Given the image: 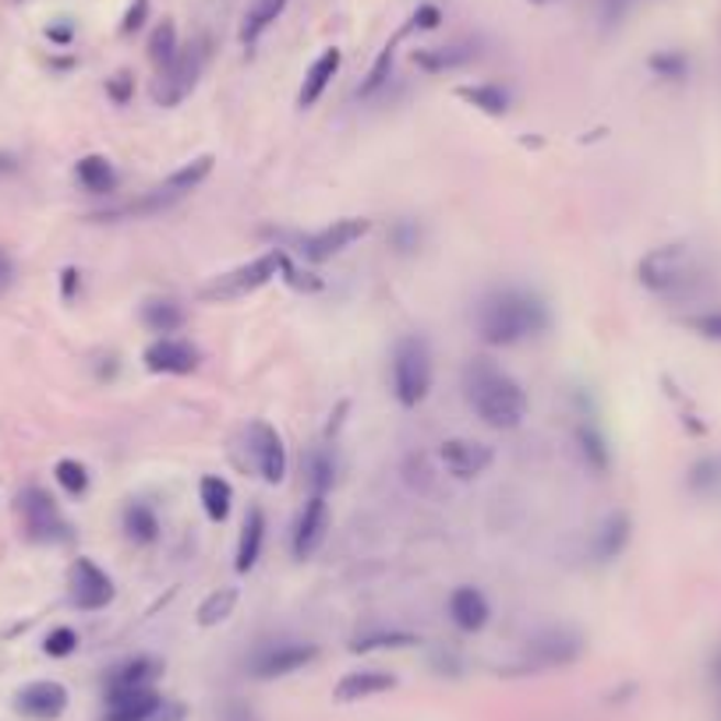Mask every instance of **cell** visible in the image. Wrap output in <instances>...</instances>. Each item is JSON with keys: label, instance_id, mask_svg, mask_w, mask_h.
Segmentation results:
<instances>
[{"label": "cell", "instance_id": "1", "mask_svg": "<svg viewBox=\"0 0 721 721\" xmlns=\"http://www.w3.org/2000/svg\"><path fill=\"white\" fill-rule=\"evenodd\" d=\"M544 329H549V308H544V301L527 291H517V286L495 291L477 304V333L492 347L523 343Z\"/></svg>", "mask_w": 721, "mask_h": 721}, {"label": "cell", "instance_id": "2", "mask_svg": "<svg viewBox=\"0 0 721 721\" xmlns=\"http://www.w3.org/2000/svg\"><path fill=\"white\" fill-rule=\"evenodd\" d=\"M636 277L654 297L679 301V304L703 297L711 283L708 269L700 266V259L686 245H662L647 251L636 266Z\"/></svg>", "mask_w": 721, "mask_h": 721}, {"label": "cell", "instance_id": "3", "mask_svg": "<svg viewBox=\"0 0 721 721\" xmlns=\"http://www.w3.org/2000/svg\"><path fill=\"white\" fill-rule=\"evenodd\" d=\"M463 390H467L474 414L488 428H517L527 418L523 386L488 361H474L463 372Z\"/></svg>", "mask_w": 721, "mask_h": 721}, {"label": "cell", "instance_id": "4", "mask_svg": "<svg viewBox=\"0 0 721 721\" xmlns=\"http://www.w3.org/2000/svg\"><path fill=\"white\" fill-rule=\"evenodd\" d=\"M210 57H213V43L210 36H195L188 46H181L178 57H173L164 71L156 75V86H153V100L159 106H178L184 103L191 89L199 86V78L210 68Z\"/></svg>", "mask_w": 721, "mask_h": 721}, {"label": "cell", "instance_id": "5", "mask_svg": "<svg viewBox=\"0 0 721 721\" xmlns=\"http://www.w3.org/2000/svg\"><path fill=\"white\" fill-rule=\"evenodd\" d=\"M431 390V350L421 336H404L393 350V393L404 407H418Z\"/></svg>", "mask_w": 721, "mask_h": 721}, {"label": "cell", "instance_id": "6", "mask_svg": "<svg viewBox=\"0 0 721 721\" xmlns=\"http://www.w3.org/2000/svg\"><path fill=\"white\" fill-rule=\"evenodd\" d=\"M283 251H266L259 259H251L245 266H237L230 272H219L213 277V283L205 286L202 297L205 301H237V297H248L255 291H262L266 283H272L283 272Z\"/></svg>", "mask_w": 721, "mask_h": 721}, {"label": "cell", "instance_id": "7", "mask_svg": "<svg viewBox=\"0 0 721 721\" xmlns=\"http://www.w3.org/2000/svg\"><path fill=\"white\" fill-rule=\"evenodd\" d=\"M19 517L25 523V534L32 541H43V544H57V541H68L71 538V527L68 520L60 517L57 503L50 499V492H43L36 485H29L19 495Z\"/></svg>", "mask_w": 721, "mask_h": 721}, {"label": "cell", "instance_id": "8", "mask_svg": "<svg viewBox=\"0 0 721 721\" xmlns=\"http://www.w3.org/2000/svg\"><path fill=\"white\" fill-rule=\"evenodd\" d=\"M368 230H372V219L364 216H347V219H333L329 227H323L318 234H308L301 240V255L308 262H326L333 255L347 251L354 240H361Z\"/></svg>", "mask_w": 721, "mask_h": 721}, {"label": "cell", "instance_id": "9", "mask_svg": "<svg viewBox=\"0 0 721 721\" xmlns=\"http://www.w3.org/2000/svg\"><path fill=\"white\" fill-rule=\"evenodd\" d=\"M315 647L312 644H297V640H277V644H266L251 654V676L255 679H280L291 676V672L304 668L308 662H315Z\"/></svg>", "mask_w": 721, "mask_h": 721}, {"label": "cell", "instance_id": "10", "mask_svg": "<svg viewBox=\"0 0 721 721\" xmlns=\"http://www.w3.org/2000/svg\"><path fill=\"white\" fill-rule=\"evenodd\" d=\"M248 457H251L255 471H259L262 481L280 485L283 474H286V450H283V439H280L277 428L266 425V421H255L248 428Z\"/></svg>", "mask_w": 721, "mask_h": 721}, {"label": "cell", "instance_id": "11", "mask_svg": "<svg viewBox=\"0 0 721 721\" xmlns=\"http://www.w3.org/2000/svg\"><path fill=\"white\" fill-rule=\"evenodd\" d=\"M584 651V636L573 633L566 627H552V630H541L538 636L527 640V658L541 668H555V665H570L581 658Z\"/></svg>", "mask_w": 721, "mask_h": 721}, {"label": "cell", "instance_id": "12", "mask_svg": "<svg viewBox=\"0 0 721 721\" xmlns=\"http://www.w3.org/2000/svg\"><path fill=\"white\" fill-rule=\"evenodd\" d=\"M142 361L156 375H191L199 368L202 354L195 343L178 340V336H159L153 347H146Z\"/></svg>", "mask_w": 721, "mask_h": 721}, {"label": "cell", "instance_id": "13", "mask_svg": "<svg viewBox=\"0 0 721 721\" xmlns=\"http://www.w3.org/2000/svg\"><path fill=\"white\" fill-rule=\"evenodd\" d=\"M14 711L32 718V721H57L64 711H68V690L54 679L43 683H29L14 697Z\"/></svg>", "mask_w": 721, "mask_h": 721}, {"label": "cell", "instance_id": "14", "mask_svg": "<svg viewBox=\"0 0 721 721\" xmlns=\"http://www.w3.org/2000/svg\"><path fill=\"white\" fill-rule=\"evenodd\" d=\"M71 601L86 612H95V608H106L114 601V581L92 563V559H78L71 566Z\"/></svg>", "mask_w": 721, "mask_h": 721}, {"label": "cell", "instance_id": "15", "mask_svg": "<svg viewBox=\"0 0 721 721\" xmlns=\"http://www.w3.org/2000/svg\"><path fill=\"white\" fill-rule=\"evenodd\" d=\"M326 531H329V503H326V495H312V499L304 503L297 527H294V555L312 559L323 549Z\"/></svg>", "mask_w": 721, "mask_h": 721}, {"label": "cell", "instance_id": "16", "mask_svg": "<svg viewBox=\"0 0 721 721\" xmlns=\"http://www.w3.org/2000/svg\"><path fill=\"white\" fill-rule=\"evenodd\" d=\"M477 43L471 40H460V43H446V46H421V50H414L410 60L418 64L421 71L428 75H446V71H460L467 68V64L477 60Z\"/></svg>", "mask_w": 721, "mask_h": 721}, {"label": "cell", "instance_id": "17", "mask_svg": "<svg viewBox=\"0 0 721 721\" xmlns=\"http://www.w3.org/2000/svg\"><path fill=\"white\" fill-rule=\"evenodd\" d=\"M442 463H446V471H450L453 477H477V474H485L488 467H492V450L485 442H474V439H450V442H442Z\"/></svg>", "mask_w": 721, "mask_h": 721}, {"label": "cell", "instance_id": "18", "mask_svg": "<svg viewBox=\"0 0 721 721\" xmlns=\"http://www.w3.org/2000/svg\"><path fill=\"white\" fill-rule=\"evenodd\" d=\"M159 676V662L153 658H132L121 668H114V676L106 683V697H124V694H146L153 690V683Z\"/></svg>", "mask_w": 721, "mask_h": 721}, {"label": "cell", "instance_id": "19", "mask_svg": "<svg viewBox=\"0 0 721 721\" xmlns=\"http://www.w3.org/2000/svg\"><path fill=\"white\" fill-rule=\"evenodd\" d=\"M340 64H343V54L336 50V46H329V50L318 54V60L308 68V75H304V86H301L297 103L301 106H315L318 100H323V92L329 89L336 71H340Z\"/></svg>", "mask_w": 721, "mask_h": 721}, {"label": "cell", "instance_id": "20", "mask_svg": "<svg viewBox=\"0 0 721 721\" xmlns=\"http://www.w3.org/2000/svg\"><path fill=\"white\" fill-rule=\"evenodd\" d=\"M450 616L460 630L474 633L488 622V601L477 587H457L450 595Z\"/></svg>", "mask_w": 721, "mask_h": 721}, {"label": "cell", "instance_id": "21", "mask_svg": "<svg viewBox=\"0 0 721 721\" xmlns=\"http://www.w3.org/2000/svg\"><path fill=\"white\" fill-rule=\"evenodd\" d=\"M396 679L390 676V672H379V668H368V672H350V676L340 679V686H336V700H364V697H375V694H386L393 690Z\"/></svg>", "mask_w": 721, "mask_h": 721}, {"label": "cell", "instance_id": "22", "mask_svg": "<svg viewBox=\"0 0 721 721\" xmlns=\"http://www.w3.org/2000/svg\"><path fill=\"white\" fill-rule=\"evenodd\" d=\"M164 708L153 690L146 694H124V697H110V708L103 714V721H153Z\"/></svg>", "mask_w": 721, "mask_h": 721}, {"label": "cell", "instance_id": "23", "mask_svg": "<svg viewBox=\"0 0 721 721\" xmlns=\"http://www.w3.org/2000/svg\"><path fill=\"white\" fill-rule=\"evenodd\" d=\"M262 541H266V517L262 509H248L245 527H240V541H237V573L255 570L262 555Z\"/></svg>", "mask_w": 721, "mask_h": 721}, {"label": "cell", "instance_id": "24", "mask_svg": "<svg viewBox=\"0 0 721 721\" xmlns=\"http://www.w3.org/2000/svg\"><path fill=\"white\" fill-rule=\"evenodd\" d=\"M75 178H78V184H82L86 191H92V195H110V191L117 188V170H114V164H110L106 156L78 159Z\"/></svg>", "mask_w": 721, "mask_h": 721}, {"label": "cell", "instance_id": "25", "mask_svg": "<svg viewBox=\"0 0 721 721\" xmlns=\"http://www.w3.org/2000/svg\"><path fill=\"white\" fill-rule=\"evenodd\" d=\"M286 8V0H251L245 11V22H240V43L255 46L262 40V32L280 19Z\"/></svg>", "mask_w": 721, "mask_h": 721}, {"label": "cell", "instance_id": "26", "mask_svg": "<svg viewBox=\"0 0 721 721\" xmlns=\"http://www.w3.org/2000/svg\"><path fill=\"white\" fill-rule=\"evenodd\" d=\"M627 541H630V517L627 512H612L595 534V559L598 563H608V559H616L627 549Z\"/></svg>", "mask_w": 721, "mask_h": 721}, {"label": "cell", "instance_id": "27", "mask_svg": "<svg viewBox=\"0 0 721 721\" xmlns=\"http://www.w3.org/2000/svg\"><path fill=\"white\" fill-rule=\"evenodd\" d=\"M457 95L463 103L477 106L481 114H488V117H503L509 110V92L503 86H488V82L485 86H460Z\"/></svg>", "mask_w": 721, "mask_h": 721}, {"label": "cell", "instance_id": "28", "mask_svg": "<svg viewBox=\"0 0 721 721\" xmlns=\"http://www.w3.org/2000/svg\"><path fill=\"white\" fill-rule=\"evenodd\" d=\"M210 173H213V156H199V159H191V164H184L181 170H173L170 178L164 181V188L181 202L188 191H195L205 178H210Z\"/></svg>", "mask_w": 721, "mask_h": 721}, {"label": "cell", "instance_id": "29", "mask_svg": "<svg viewBox=\"0 0 721 721\" xmlns=\"http://www.w3.org/2000/svg\"><path fill=\"white\" fill-rule=\"evenodd\" d=\"M142 323L159 336H170L188 323V315L181 304H173V301H149L146 308H142Z\"/></svg>", "mask_w": 721, "mask_h": 721}, {"label": "cell", "instance_id": "30", "mask_svg": "<svg viewBox=\"0 0 721 721\" xmlns=\"http://www.w3.org/2000/svg\"><path fill=\"white\" fill-rule=\"evenodd\" d=\"M199 495H202V506H205V512H210V520L223 523V520L230 517L234 488H230V485H227V481H223V477H216V474L202 477V485H199Z\"/></svg>", "mask_w": 721, "mask_h": 721}, {"label": "cell", "instance_id": "31", "mask_svg": "<svg viewBox=\"0 0 721 721\" xmlns=\"http://www.w3.org/2000/svg\"><path fill=\"white\" fill-rule=\"evenodd\" d=\"M124 531H127V538L138 541V544L156 541V534H159V517L153 512V506H146V503H132V506H127V509H124Z\"/></svg>", "mask_w": 721, "mask_h": 721}, {"label": "cell", "instance_id": "32", "mask_svg": "<svg viewBox=\"0 0 721 721\" xmlns=\"http://www.w3.org/2000/svg\"><path fill=\"white\" fill-rule=\"evenodd\" d=\"M181 43H178V25H173L170 19H164L149 36V60L156 64V71H164L167 64L178 57Z\"/></svg>", "mask_w": 721, "mask_h": 721}, {"label": "cell", "instance_id": "33", "mask_svg": "<svg viewBox=\"0 0 721 721\" xmlns=\"http://www.w3.org/2000/svg\"><path fill=\"white\" fill-rule=\"evenodd\" d=\"M304 474H308L312 495H326L336 481V460L329 450H312L308 460H304Z\"/></svg>", "mask_w": 721, "mask_h": 721}, {"label": "cell", "instance_id": "34", "mask_svg": "<svg viewBox=\"0 0 721 721\" xmlns=\"http://www.w3.org/2000/svg\"><path fill=\"white\" fill-rule=\"evenodd\" d=\"M690 488L703 499H721V457H708L694 463L690 471Z\"/></svg>", "mask_w": 721, "mask_h": 721}, {"label": "cell", "instance_id": "35", "mask_svg": "<svg viewBox=\"0 0 721 721\" xmlns=\"http://www.w3.org/2000/svg\"><path fill=\"white\" fill-rule=\"evenodd\" d=\"M234 605H237V590L234 587H219V590H213V595L202 601L199 622H202V627H219L223 619H230Z\"/></svg>", "mask_w": 721, "mask_h": 721}, {"label": "cell", "instance_id": "36", "mask_svg": "<svg viewBox=\"0 0 721 721\" xmlns=\"http://www.w3.org/2000/svg\"><path fill=\"white\" fill-rule=\"evenodd\" d=\"M418 644V636L404 633V630H372V633H361L354 636L350 651H386V647H410Z\"/></svg>", "mask_w": 721, "mask_h": 721}, {"label": "cell", "instance_id": "37", "mask_svg": "<svg viewBox=\"0 0 721 721\" xmlns=\"http://www.w3.org/2000/svg\"><path fill=\"white\" fill-rule=\"evenodd\" d=\"M396 43H399V36L390 43V46H382V54L375 57V64H372V71H368V78L361 82V89H358V95H375L382 86L390 82V75H393V57H396Z\"/></svg>", "mask_w": 721, "mask_h": 721}, {"label": "cell", "instance_id": "38", "mask_svg": "<svg viewBox=\"0 0 721 721\" xmlns=\"http://www.w3.org/2000/svg\"><path fill=\"white\" fill-rule=\"evenodd\" d=\"M651 71L658 78H672V82H683L686 75H690V57H686L683 50H658L651 54Z\"/></svg>", "mask_w": 721, "mask_h": 721}, {"label": "cell", "instance_id": "39", "mask_svg": "<svg viewBox=\"0 0 721 721\" xmlns=\"http://www.w3.org/2000/svg\"><path fill=\"white\" fill-rule=\"evenodd\" d=\"M683 326L694 329L697 336H703V340L721 343V308H700V312H694V315H686Z\"/></svg>", "mask_w": 721, "mask_h": 721}, {"label": "cell", "instance_id": "40", "mask_svg": "<svg viewBox=\"0 0 721 721\" xmlns=\"http://www.w3.org/2000/svg\"><path fill=\"white\" fill-rule=\"evenodd\" d=\"M54 474H57L60 488L68 492V495H86V488H89V471H86L78 460H60Z\"/></svg>", "mask_w": 721, "mask_h": 721}, {"label": "cell", "instance_id": "41", "mask_svg": "<svg viewBox=\"0 0 721 721\" xmlns=\"http://www.w3.org/2000/svg\"><path fill=\"white\" fill-rule=\"evenodd\" d=\"M581 450H584V460L590 463L595 471H608V446L605 439L598 436V428H581Z\"/></svg>", "mask_w": 721, "mask_h": 721}, {"label": "cell", "instance_id": "42", "mask_svg": "<svg viewBox=\"0 0 721 721\" xmlns=\"http://www.w3.org/2000/svg\"><path fill=\"white\" fill-rule=\"evenodd\" d=\"M644 4V0H598V19L605 29L619 25L622 19H630V14Z\"/></svg>", "mask_w": 721, "mask_h": 721}, {"label": "cell", "instance_id": "43", "mask_svg": "<svg viewBox=\"0 0 721 721\" xmlns=\"http://www.w3.org/2000/svg\"><path fill=\"white\" fill-rule=\"evenodd\" d=\"M75 647H78V633L71 627H57L50 636L43 640V651L50 654V658H68Z\"/></svg>", "mask_w": 721, "mask_h": 721}, {"label": "cell", "instance_id": "44", "mask_svg": "<svg viewBox=\"0 0 721 721\" xmlns=\"http://www.w3.org/2000/svg\"><path fill=\"white\" fill-rule=\"evenodd\" d=\"M439 22H442V11H439L436 4H421L418 11L410 14V22H407L404 29L396 32V36L404 40L407 32H414V29H418V32H431V29H439Z\"/></svg>", "mask_w": 721, "mask_h": 721}, {"label": "cell", "instance_id": "45", "mask_svg": "<svg viewBox=\"0 0 721 721\" xmlns=\"http://www.w3.org/2000/svg\"><path fill=\"white\" fill-rule=\"evenodd\" d=\"M146 19H149V0H132V8H127L121 19V36H135V32L146 25Z\"/></svg>", "mask_w": 721, "mask_h": 721}, {"label": "cell", "instance_id": "46", "mask_svg": "<svg viewBox=\"0 0 721 721\" xmlns=\"http://www.w3.org/2000/svg\"><path fill=\"white\" fill-rule=\"evenodd\" d=\"M132 86H135L132 75H114V78L106 82L110 100H114V103H127V100H132Z\"/></svg>", "mask_w": 721, "mask_h": 721}, {"label": "cell", "instance_id": "47", "mask_svg": "<svg viewBox=\"0 0 721 721\" xmlns=\"http://www.w3.org/2000/svg\"><path fill=\"white\" fill-rule=\"evenodd\" d=\"M71 36H75L71 22H57V25H50V29H46V40H50V43H57V46H68V43H71Z\"/></svg>", "mask_w": 721, "mask_h": 721}, {"label": "cell", "instance_id": "48", "mask_svg": "<svg viewBox=\"0 0 721 721\" xmlns=\"http://www.w3.org/2000/svg\"><path fill=\"white\" fill-rule=\"evenodd\" d=\"M11 280H14V262L8 251H0V291H8Z\"/></svg>", "mask_w": 721, "mask_h": 721}, {"label": "cell", "instance_id": "49", "mask_svg": "<svg viewBox=\"0 0 721 721\" xmlns=\"http://www.w3.org/2000/svg\"><path fill=\"white\" fill-rule=\"evenodd\" d=\"M60 277H64V280H60V291H64V297L71 301V297H75V286H78V269H64Z\"/></svg>", "mask_w": 721, "mask_h": 721}, {"label": "cell", "instance_id": "50", "mask_svg": "<svg viewBox=\"0 0 721 721\" xmlns=\"http://www.w3.org/2000/svg\"><path fill=\"white\" fill-rule=\"evenodd\" d=\"M19 170V159H14L11 153H0V178H4V173H14Z\"/></svg>", "mask_w": 721, "mask_h": 721}, {"label": "cell", "instance_id": "51", "mask_svg": "<svg viewBox=\"0 0 721 721\" xmlns=\"http://www.w3.org/2000/svg\"><path fill=\"white\" fill-rule=\"evenodd\" d=\"M531 4H549V0H531Z\"/></svg>", "mask_w": 721, "mask_h": 721}]
</instances>
